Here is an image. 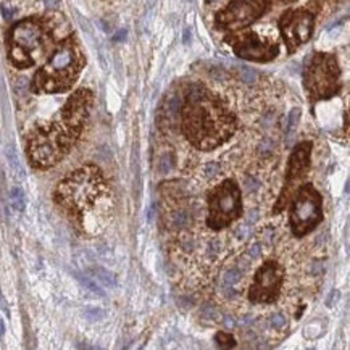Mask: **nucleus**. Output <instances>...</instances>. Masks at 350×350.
<instances>
[{"instance_id":"21","label":"nucleus","mask_w":350,"mask_h":350,"mask_svg":"<svg viewBox=\"0 0 350 350\" xmlns=\"http://www.w3.org/2000/svg\"><path fill=\"white\" fill-rule=\"evenodd\" d=\"M7 158L10 160V165L13 167V170H16L19 174H23V170H21V167H19L18 157H16V153H15V150H13L12 147H8V149H7Z\"/></svg>"},{"instance_id":"25","label":"nucleus","mask_w":350,"mask_h":350,"mask_svg":"<svg viewBox=\"0 0 350 350\" xmlns=\"http://www.w3.org/2000/svg\"><path fill=\"white\" fill-rule=\"evenodd\" d=\"M0 334H4V323L0 320Z\"/></svg>"},{"instance_id":"2","label":"nucleus","mask_w":350,"mask_h":350,"mask_svg":"<svg viewBox=\"0 0 350 350\" xmlns=\"http://www.w3.org/2000/svg\"><path fill=\"white\" fill-rule=\"evenodd\" d=\"M105 184L102 174L94 167H84L60 182L57 200L71 213H84L104 195Z\"/></svg>"},{"instance_id":"8","label":"nucleus","mask_w":350,"mask_h":350,"mask_svg":"<svg viewBox=\"0 0 350 350\" xmlns=\"http://www.w3.org/2000/svg\"><path fill=\"white\" fill-rule=\"evenodd\" d=\"M310 152H312L310 142H302L294 149L292 155L289 158V168H287V176L284 181L281 197L276 205L277 212H281L287 207V203L292 200L298 188L302 186L308 167H310Z\"/></svg>"},{"instance_id":"4","label":"nucleus","mask_w":350,"mask_h":350,"mask_svg":"<svg viewBox=\"0 0 350 350\" xmlns=\"http://www.w3.org/2000/svg\"><path fill=\"white\" fill-rule=\"evenodd\" d=\"M241 189L232 179H226L208 194L207 224L212 229H223L241 216Z\"/></svg>"},{"instance_id":"10","label":"nucleus","mask_w":350,"mask_h":350,"mask_svg":"<svg viewBox=\"0 0 350 350\" xmlns=\"http://www.w3.org/2000/svg\"><path fill=\"white\" fill-rule=\"evenodd\" d=\"M268 7V0H234L218 15L216 21L226 29H239L249 26Z\"/></svg>"},{"instance_id":"17","label":"nucleus","mask_w":350,"mask_h":350,"mask_svg":"<svg viewBox=\"0 0 350 350\" xmlns=\"http://www.w3.org/2000/svg\"><path fill=\"white\" fill-rule=\"evenodd\" d=\"M202 173H203V178L212 179V178H216L221 173V167H220L218 161H208V163L203 165Z\"/></svg>"},{"instance_id":"15","label":"nucleus","mask_w":350,"mask_h":350,"mask_svg":"<svg viewBox=\"0 0 350 350\" xmlns=\"http://www.w3.org/2000/svg\"><path fill=\"white\" fill-rule=\"evenodd\" d=\"M191 216H192V213L188 208H178L168 215L167 223L173 229H182L191 223Z\"/></svg>"},{"instance_id":"18","label":"nucleus","mask_w":350,"mask_h":350,"mask_svg":"<svg viewBox=\"0 0 350 350\" xmlns=\"http://www.w3.org/2000/svg\"><path fill=\"white\" fill-rule=\"evenodd\" d=\"M94 274H96V279H99L102 284H105L107 287H113L115 286V277H113L111 273H108L104 268H94Z\"/></svg>"},{"instance_id":"14","label":"nucleus","mask_w":350,"mask_h":350,"mask_svg":"<svg viewBox=\"0 0 350 350\" xmlns=\"http://www.w3.org/2000/svg\"><path fill=\"white\" fill-rule=\"evenodd\" d=\"M90 102H92V96L89 90H78L76 94L66 102V105L63 107V110H61L60 118L66 121L68 125L81 129L82 121L86 120L87 113H89Z\"/></svg>"},{"instance_id":"23","label":"nucleus","mask_w":350,"mask_h":350,"mask_svg":"<svg viewBox=\"0 0 350 350\" xmlns=\"http://www.w3.org/2000/svg\"><path fill=\"white\" fill-rule=\"evenodd\" d=\"M298 118H300V110H298V108H294V110L291 111V115H289V125H287L289 131H292V129L297 126Z\"/></svg>"},{"instance_id":"5","label":"nucleus","mask_w":350,"mask_h":350,"mask_svg":"<svg viewBox=\"0 0 350 350\" xmlns=\"http://www.w3.org/2000/svg\"><path fill=\"white\" fill-rule=\"evenodd\" d=\"M323 218L321 195L310 184L300 186L291 203V226L295 236L302 238L316 228Z\"/></svg>"},{"instance_id":"9","label":"nucleus","mask_w":350,"mask_h":350,"mask_svg":"<svg viewBox=\"0 0 350 350\" xmlns=\"http://www.w3.org/2000/svg\"><path fill=\"white\" fill-rule=\"evenodd\" d=\"M284 281V270L279 263L268 262L255 273L250 287V300L253 304H271L276 300Z\"/></svg>"},{"instance_id":"19","label":"nucleus","mask_w":350,"mask_h":350,"mask_svg":"<svg viewBox=\"0 0 350 350\" xmlns=\"http://www.w3.org/2000/svg\"><path fill=\"white\" fill-rule=\"evenodd\" d=\"M216 342H218L221 347H234L236 345L234 337L228 333H224V331H220L218 334H216Z\"/></svg>"},{"instance_id":"16","label":"nucleus","mask_w":350,"mask_h":350,"mask_svg":"<svg viewBox=\"0 0 350 350\" xmlns=\"http://www.w3.org/2000/svg\"><path fill=\"white\" fill-rule=\"evenodd\" d=\"M10 200H12V207L16 212H23L26 207V197L21 188H13L10 192Z\"/></svg>"},{"instance_id":"7","label":"nucleus","mask_w":350,"mask_h":350,"mask_svg":"<svg viewBox=\"0 0 350 350\" xmlns=\"http://www.w3.org/2000/svg\"><path fill=\"white\" fill-rule=\"evenodd\" d=\"M339 76L337 63L329 55H316L307 71L305 84L307 89L315 99L329 97L336 89V82Z\"/></svg>"},{"instance_id":"3","label":"nucleus","mask_w":350,"mask_h":350,"mask_svg":"<svg viewBox=\"0 0 350 350\" xmlns=\"http://www.w3.org/2000/svg\"><path fill=\"white\" fill-rule=\"evenodd\" d=\"M81 68V57L75 44H61L50 57L47 65L36 76V89L44 92H60L71 86Z\"/></svg>"},{"instance_id":"20","label":"nucleus","mask_w":350,"mask_h":350,"mask_svg":"<svg viewBox=\"0 0 350 350\" xmlns=\"http://www.w3.org/2000/svg\"><path fill=\"white\" fill-rule=\"evenodd\" d=\"M270 326L271 329H283L287 326V318L283 315H273L270 318Z\"/></svg>"},{"instance_id":"11","label":"nucleus","mask_w":350,"mask_h":350,"mask_svg":"<svg viewBox=\"0 0 350 350\" xmlns=\"http://www.w3.org/2000/svg\"><path fill=\"white\" fill-rule=\"evenodd\" d=\"M28 152H29L31 161L39 168L52 167V165H55L66 153L44 128L37 129L34 134L31 136Z\"/></svg>"},{"instance_id":"22","label":"nucleus","mask_w":350,"mask_h":350,"mask_svg":"<svg viewBox=\"0 0 350 350\" xmlns=\"http://www.w3.org/2000/svg\"><path fill=\"white\" fill-rule=\"evenodd\" d=\"M79 279L82 281V284H84V286H87V287H89V289H90L92 292H96V294H102L100 287H99V286H97L94 281H92L90 277H86V276H79Z\"/></svg>"},{"instance_id":"12","label":"nucleus","mask_w":350,"mask_h":350,"mask_svg":"<svg viewBox=\"0 0 350 350\" xmlns=\"http://www.w3.org/2000/svg\"><path fill=\"white\" fill-rule=\"evenodd\" d=\"M312 29H313V16L308 12H305V10L287 12L281 18V33L287 47L291 50L307 42L308 37L312 36Z\"/></svg>"},{"instance_id":"13","label":"nucleus","mask_w":350,"mask_h":350,"mask_svg":"<svg viewBox=\"0 0 350 350\" xmlns=\"http://www.w3.org/2000/svg\"><path fill=\"white\" fill-rule=\"evenodd\" d=\"M236 54L247 60H270L277 54V47L274 44L266 42L265 39L259 37L256 34H247L242 36L238 42L234 44Z\"/></svg>"},{"instance_id":"1","label":"nucleus","mask_w":350,"mask_h":350,"mask_svg":"<svg viewBox=\"0 0 350 350\" xmlns=\"http://www.w3.org/2000/svg\"><path fill=\"white\" fill-rule=\"evenodd\" d=\"M182 131L192 146L210 150L234 132V118L207 90L194 87L182 107Z\"/></svg>"},{"instance_id":"6","label":"nucleus","mask_w":350,"mask_h":350,"mask_svg":"<svg viewBox=\"0 0 350 350\" xmlns=\"http://www.w3.org/2000/svg\"><path fill=\"white\" fill-rule=\"evenodd\" d=\"M40 39H42V29L40 26L33 21V19H26V21L18 23L12 31V49H10V55H12L13 63L18 66H29L33 65V52L39 49Z\"/></svg>"},{"instance_id":"24","label":"nucleus","mask_w":350,"mask_h":350,"mask_svg":"<svg viewBox=\"0 0 350 350\" xmlns=\"http://www.w3.org/2000/svg\"><path fill=\"white\" fill-rule=\"evenodd\" d=\"M2 13H4V16L7 18V19H10L13 16V10L10 8L8 5H2Z\"/></svg>"},{"instance_id":"26","label":"nucleus","mask_w":350,"mask_h":350,"mask_svg":"<svg viewBox=\"0 0 350 350\" xmlns=\"http://www.w3.org/2000/svg\"><path fill=\"white\" fill-rule=\"evenodd\" d=\"M208 2H216V0H208Z\"/></svg>"}]
</instances>
